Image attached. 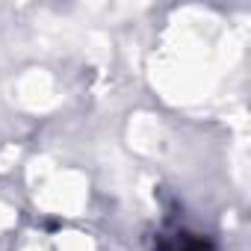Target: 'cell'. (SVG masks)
Instances as JSON below:
<instances>
[{
  "label": "cell",
  "instance_id": "obj_1",
  "mask_svg": "<svg viewBox=\"0 0 251 251\" xmlns=\"http://www.w3.org/2000/svg\"><path fill=\"white\" fill-rule=\"evenodd\" d=\"M166 251H210V245L192 233H175V236H169Z\"/></svg>",
  "mask_w": 251,
  "mask_h": 251
}]
</instances>
